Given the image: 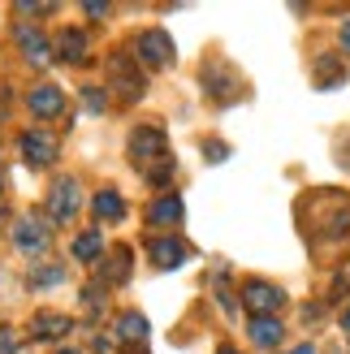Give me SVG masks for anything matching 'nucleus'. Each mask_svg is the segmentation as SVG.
<instances>
[{"label":"nucleus","mask_w":350,"mask_h":354,"mask_svg":"<svg viewBox=\"0 0 350 354\" xmlns=\"http://www.w3.org/2000/svg\"><path fill=\"white\" fill-rule=\"evenodd\" d=\"M78 212H82V186L74 177H57L52 190H48V221L65 225V221H74Z\"/></svg>","instance_id":"f257e3e1"},{"label":"nucleus","mask_w":350,"mask_h":354,"mask_svg":"<svg viewBox=\"0 0 350 354\" xmlns=\"http://www.w3.org/2000/svg\"><path fill=\"white\" fill-rule=\"evenodd\" d=\"M48 242H52V221H44L39 212H26V216L13 225V246L17 251L39 255V251H48Z\"/></svg>","instance_id":"f03ea898"},{"label":"nucleus","mask_w":350,"mask_h":354,"mask_svg":"<svg viewBox=\"0 0 350 354\" xmlns=\"http://www.w3.org/2000/svg\"><path fill=\"white\" fill-rule=\"evenodd\" d=\"M138 61H143L147 69H169L173 61H178V48H173L169 30L151 26V30H143V35H138Z\"/></svg>","instance_id":"7ed1b4c3"},{"label":"nucleus","mask_w":350,"mask_h":354,"mask_svg":"<svg viewBox=\"0 0 350 354\" xmlns=\"http://www.w3.org/2000/svg\"><path fill=\"white\" fill-rule=\"evenodd\" d=\"M130 160L134 165H160L165 160V130L160 126H138L134 134H130ZM143 169V173H147Z\"/></svg>","instance_id":"20e7f679"},{"label":"nucleus","mask_w":350,"mask_h":354,"mask_svg":"<svg viewBox=\"0 0 350 354\" xmlns=\"http://www.w3.org/2000/svg\"><path fill=\"white\" fill-rule=\"evenodd\" d=\"M57 156H61L57 134H48V130H26V134H22V160H26L30 169L57 165Z\"/></svg>","instance_id":"39448f33"},{"label":"nucleus","mask_w":350,"mask_h":354,"mask_svg":"<svg viewBox=\"0 0 350 354\" xmlns=\"http://www.w3.org/2000/svg\"><path fill=\"white\" fill-rule=\"evenodd\" d=\"M109 78H113V95L134 104L138 95H143V74H138V65H130L126 57H113L109 61Z\"/></svg>","instance_id":"423d86ee"},{"label":"nucleus","mask_w":350,"mask_h":354,"mask_svg":"<svg viewBox=\"0 0 350 354\" xmlns=\"http://www.w3.org/2000/svg\"><path fill=\"white\" fill-rule=\"evenodd\" d=\"M242 303H247L255 315H277L286 307V294L268 286V281H247V290H242Z\"/></svg>","instance_id":"0eeeda50"},{"label":"nucleus","mask_w":350,"mask_h":354,"mask_svg":"<svg viewBox=\"0 0 350 354\" xmlns=\"http://www.w3.org/2000/svg\"><path fill=\"white\" fill-rule=\"evenodd\" d=\"M17 48H22V57L35 65V69H48L52 65V44L44 39V30L39 26H17Z\"/></svg>","instance_id":"6e6552de"},{"label":"nucleus","mask_w":350,"mask_h":354,"mask_svg":"<svg viewBox=\"0 0 350 354\" xmlns=\"http://www.w3.org/2000/svg\"><path fill=\"white\" fill-rule=\"evenodd\" d=\"M186 242L182 238H151L147 242V259L156 263L160 272H173V268H182V259H186Z\"/></svg>","instance_id":"1a4fd4ad"},{"label":"nucleus","mask_w":350,"mask_h":354,"mask_svg":"<svg viewBox=\"0 0 350 354\" xmlns=\"http://www.w3.org/2000/svg\"><path fill=\"white\" fill-rule=\"evenodd\" d=\"M52 57H57L61 65H82V61H86V30H78V26H65V30H57Z\"/></svg>","instance_id":"9d476101"},{"label":"nucleus","mask_w":350,"mask_h":354,"mask_svg":"<svg viewBox=\"0 0 350 354\" xmlns=\"http://www.w3.org/2000/svg\"><path fill=\"white\" fill-rule=\"evenodd\" d=\"M26 109L35 113V117H57L61 109H65V95H61V86H52V82H44V86H35V91L26 95Z\"/></svg>","instance_id":"9b49d317"},{"label":"nucleus","mask_w":350,"mask_h":354,"mask_svg":"<svg viewBox=\"0 0 350 354\" xmlns=\"http://www.w3.org/2000/svg\"><path fill=\"white\" fill-rule=\"evenodd\" d=\"M282 337H286V328H282V320H277V315H255V320H251V342H255L259 350L282 346Z\"/></svg>","instance_id":"f8f14e48"},{"label":"nucleus","mask_w":350,"mask_h":354,"mask_svg":"<svg viewBox=\"0 0 350 354\" xmlns=\"http://www.w3.org/2000/svg\"><path fill=\"white\" fill-rule=\"evenodd\" d=\"M69 328H74L69 315H35V320H30V337L35 342H57V337H65Z\"/></svg>","instance_id":"ddd939ff"},{"label":"nucleus","mask_w":350,"mask_h":354,"mask_svg":"<svg viewBox=\"0 0 350 354\" xmlns=\"http://www.w3.org/2000/svg\"><path fill=\"white\" fill-rule=\"evenodd\" d=\"M126 277H130V251L117 246L109 259H100V286H121Z\"/></svg>","instance_id":"4468645a"},{"label":"nucleus","mask_w":350,"mask_h":354,"mask_svg":"<svg viewBox=\"0 0 350 354\" xmlns=\"http://www.w3.org/2000/svg\"><path fill=\"white\" fill-rule=\"evenodd\" d=\"M182 216H186V207H182L178 194H160V199L147 207V221H151V225H178Z\"/></svg>","instance_id":"2eb2a0df"},{"label":"nucleus","mask_w":350,"mask_h":354,"mask_svg":"<svg viewBox=\"0 0 350 354\" xmlns=\"http://www.w3.org/2000/svg\"><path fill=\"white\" fill-rule=\"evenodd\" d=\"M117 333H121V337H126L130 346H143V342L151 337V324H147V315H138V311H126V315L117 320Z\"/></svg>","instance_id":"dca6fc26"},{"label":"nucleus","mask_w":350,"mask_h":354,"mask_svg":"<svg viewBox=\"0 0 350 354\" xmlns=\"http://www.w3.org/2000/svg\"><path fill=\"white\" fill-rule=\"evenodd\" d=\"M69 251H74V259H82V263L104 259V238H100V229H86V234H78Z\"/></svg>","instance_id":"f3484780"},{"label":"nucleus","mask_w":350,"mask_h":354,"mask_svg":"<svg viewBox=\"0 0 350 354\" xmlns=\"http://www.w3.org/2000/svg\"><path fill=\"white\" fill-rule=\"evenodd\" d=\"M91 207H95L100 221H121V216H126V203H121L117 190H100L95 199H91Z\"/></svg>","instance_id":"a211bd4d"},{"label":"nucleus","mask_w":350,"mask_h":354,"mask_svg":"<svg viewBox=\"0 0 350 354\" xmlns=\"http://www.w3.org/2000/svg\"><path fill=\"white\" fill-rule=\"evenodd\" d=\"M342 82H346V65L333 61V57H320L316 61V86L329 91V86H342Z\"/></svg>","instance_id":"6ab92c4d"},{"label":"nucleus","mask_w":350,"mask_h":354,"mask_svg":"<svg viewBox=\"0 0 350 354\" xmlns=\"http://www.w3.org/2000/svg\"><path fill=\"white\" fill-rule=\"evenodd\" d=\"M61 281H65L61 263H44V268L30 272V290H52V286H61Z\"/></svg>","instance_id":"aec40b11"},{"label":"nucleus","mask_w":350,"mask_h":354,"mask_svg":"<svg viewBox=\"0 0 350 354\" xmlns=\"http://www.w3.org/2000/svg\"><path fill=\"white\" fill-rule=\"evenodd\" d=\"M173 169H178V165H173L169 156H165L160 165H151V169H147V182H151V186H169V182H173Z\"/></svg>","instance_id":"412c9836"},{"label":"nucleus","mask_w":350,"mask_h":354,"mask_svg":"<svg viewBox=\"0 0 350 354\" xmlns=\"http://www.w3.org/2000/svg\"><path fill=\"white\" fill-rule=\"evenodd\" d=\"M82 109L86 113H104V109H109V95H104L100 86H86V91H82Z\"/></svg>","instance_id":"4be33fe9"},{"label":"nucleus","mask_w":350,"mask_h":354,"mask_svg":"<svg viewBox=\"0 0 350 354\" xmlns=\"http://www.w3.org/2000/svg\"><path fill=\"white\" fill-rule=\"evenodd\" d=\"M0 354H17V337H13V328H0Z\"/></svg>","instance_id":"5701e85b"},{"label":"nucleus","mask_w":350,"mask_h":354,"mask_svg":"<svg viewBox=\"0 0 350 354\" xmlns=\"http://www.w3.org/2000/svg\"><path fill=\"white\" fill-rule=\"evenodd\" d=\"M17 13H22V17H48L52 5H17Z\"/></svg>","instance_id":"b1692460"},{"label":"nucleus","mask_w":350,"mask_h":354,"mask_svg":"<svg viewBox=\"0 0 350 354\" xmlns=\"http://www.w3.org/2000/svg\"><path fill=\"white\" fill-rule=\"evenodd\" d=\"M82 9H86V17H104V13H109V5H100V0H95V5H91V0H86Z\"/></svg>","instance_id":"393cba45"},{"label":"nucleus","mask_w":350,"mask_h":354,"mask_svg":"<svg viewBox=\"0 0 350 354\" xmlns=\"http://www.w3.org/2000/svg\"><path fill=\"white\" fill-rule=\"evenodd\" d=\"M203 156H208V160H225V147H221V143H208Z\"/></svg>","instance_id":"a878e982"},{"label":"nucleus","mask_w":350,"mask_h":354,"mask_svg":"<svg viewBox=\"0 0 350 354\" xmlns=\"http://www.w3.org/2000/svg\"><path fill=\"white\" fill-rule=\"evenodd\" d=\"M9 225V199H5V190H0V229Z\"/></svg>","instance_id":"bb28decb"},{"label":"nucleus","mask_w":350,"mask_h":354,"mask_svg":"<svg viewBox=\"0 0 350 354\" xmlns=\"http://www.w3.org/2000/svg\"><path fill=\"white\" fill-rule=\"evenodd\" d=\"M342 48H346V52H350V22H346V26H342Z\"/></svg>","instance_id":"cd10ccee"},{"label":"nucleus","mask_w":350,"mask_h":354,"mask_svg":"<svg viewBox=\"0 0 350 354\" xmlns=\"http://www.w3.org/2000/svg\"><path fill=\"white\" fill-rule=\"evenodd\" d=\"M286 354H316L311 346H294V350H286Z\"/></svg>","instance_id":"c85d7f7f"},{"label":"nucleus","mask_w":350,"mask_h":354,"mask_svg":"<svg viewBox=\"0 0 350 354\" xmlns=\"http://www.w3.org/2000/svg\"><path fill=\"white\" fill-rule=\"evenodd\" d=\"M342 324H346V333H350V307H346V311H342Z\"/></svg>","instance_id":"c756f323"},{"label":"nucleus","mask_w":350,"mask_h":354,"mask_svg":"<svg viewBox=\"0 0 350 354\" xmlns=\"http://www.w3.org/2000/svg\"><path fill=\"white\" fill-rule=\"evenodd\" d=\"M126 354H143V346H130V350H126Z\"/></svg>","instance_id":"7c9ffc66"},{"label":"nucleus","mask_w":350,"mask_h":354,"mask_svg":"<svg viewBox=\"0 0 350 354\" xmlns=\"http://www.w3.org/2000/svg\"><path fill=\"white\" fill-rule=\"evenodd\" d=\"M61 354H82V350H61Z\"/></svg>","instance_id":"2f4dec72"},{"label":"nucleus","mask_w":350,"mask_h":354,"mask_svg":"<svg viewBox=\"0 0 350 354\" xmlns=\"http://www.w3.org/2000/svg\"><path fill=\"white\" fill-rule=\"evenodd\" d=\"M221 354H238V350H221Z\"/></svg>","instance_id":"473e14b6"}]
</instances>
